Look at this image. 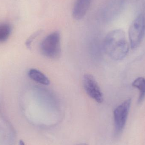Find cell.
<instances>
[{
    "label": "cell",
    "mask_w": 145,
    "mask_h": 145,
    "mask_svg": "<svg viewBox=\"0 0 145 145\" xmlns=\"http://www.w3.org/2000/svg\"><path fill=\"white\" fill-rule=\"evenodd\" d=\"M93 0H76L72 10V16L76 20L82 19L88 12Z\"/></svg>",
    "instance_id": "6"
},
{
    "label": "cell",
    "mask_w": 145,
    "mask_h": 145,
    "mask_svg": "<svg viewBox=\"0 0 145 145\" xmlns=\"http://www.w3.org/2000/svg\"><path fill=\"white\" fill-rule=\"evenodd\" d=\"M132 100L128 99L116 107L113 112L114 135L118 137L124 129L131 107Z\"/></svg>",
    "instance_id": "4"
},
{
    "label": "cell",
    "mask_w": 145,
    "mask_h": 145,
    "mask_svg": "<svg viewBox=\"0 0 145 145\" xmlns=\"http://www.w3.org/2000/svg\"><path fill=\"white\" fill-rule=\"evenodd\" d=\"M28 76L31 79L38 83L44 85H48L50 84L49 78L44 73L36 69L29 70L28 72Z\"/></svg>",
    "instance_id": "7"
},
{
    "label": "cell",
    "mask_w": 145,
    "mask_h": 145,
    "mask_svg": "<svg viewBox=\"0 0 145 145\" xmlns=\"http://www.w3.org/2000/svg\"><path fill=\"white\" fill-rule=\"evenodd\" d=\"M83 82L87 94L99 104L102 103L104 96L94 77L91 74H85L83 77Z\"/></svg>",
    "instance_id": "5"
},
{
    "label": "cell",
    "mask_w": 145,
    "mask_h": 145,
    "mask_svg": "<svg viewBox=\"0 0 145 145\" xmlns=\"http://www.w3.org/2000/svg\"><path fill=\"white\" fill-rule=\"evenodd\" d=\"M12 32V27L7 23H0V43L6 41Z\"/></svg>",
    "instance_id": "9"
},
{
    "label": "cell",
    "mask_w": 145,
    "mask_h": 145,
    "mask_svg": "<svg viewBox=\"0 0 145 145\" xmlns=\"http://www.w3.org/2000/svg\"><path fill=\"white\" fill-rule=\"evenodd\" d=\"M104 52L112 59L121 60L128 53L129 46L125 32L121 29H115L108 33L103 42Z\"/></svg>",
    "instance_id": "1"
},
{
    "label": "cell",
    "mask_w": 145,
    "mask_h": 145,
    "mask_svg": "<svg viewBox=\"0 0 145 145\" xmlns=\"http://www.w3.org/2000/svg\"><path fill=\"white\" fill-rule=\"evenodd\" d=\"M77 145H88L87 144H85V143H82V144H78Z\"/></svg>",
    "instance_id": "11"
},
{
    "label": "cell",
    "mask_w": 145,
    "mask_h": 145,
    "mask_svg": "<svg viewBox=\"0 0 145 145\" xmlns=\"http://www.w3.org/2000/svg\"><path fill=\"white\" fill-rule=\"evenodd\" d=\"M145 35V17L140 14L133 20L129 29L130 46L133 49L139 46Z\"/></svg>",
    "instance_id": "3"
},
{
    "label": "cell",
    "mask_w": 145,
    "mask_h": 145,
    "mask_svg": "<svg viewBox=\"0 0 145 145\" xmlns=\"http://www.w3.org/2000/svg\"><path fill=\"white\" fill-rule=\"evenodd\" d=\"M40 49L45 57L55 59L61 54V37L57 31L52 32L42 40L40 45Z\"/></svg>",
    "instance_id": "2"
},
{
    "label": "cell",
    "mask_w": 145,
    "mask_h": 145,
    "mask_svg": "<svg viewBox=\"0 0 145 145\" xmlns=\"http://www.w3.org/2000/svg\"><path fill=\"white\" fill-rule=\"evenodd\" d=\"M132 86L138 89L140 94L138 99V104L143 102L145 98V78L142 77L137 78L133 82Z\"/></svg>",
    "instance_id": "8"
},
{
    "label": "cell",
    "mask_w": 145,
    "mask_h": 145,
    "mask_svg": "<svg viewBox=\"0 0 145 145\" xmlns=\"http://www.w3.org/2000/svg\"><path fill=\"white\" fill-rule=\"evenodd\" d=\"M19 145H25V144L24 141H23V140H20V141Z\"/></svg>",
    "instance_id": "10"
}]
</instances>
